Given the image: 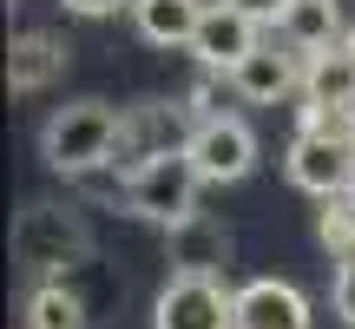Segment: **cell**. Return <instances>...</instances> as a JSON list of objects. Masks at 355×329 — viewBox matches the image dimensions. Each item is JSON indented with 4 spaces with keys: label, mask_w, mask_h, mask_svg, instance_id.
Instances as JSON below:
<instances>
[{
    "label": "cell",
    "mask_w": 355,
    "mask_h": 329,
    "mask_svg": "<svg viewBox=\"0 0 355 329\" xmlns=\"http://www.w3.org/2000/svg\"><path fill=\"white\" fill-rule=\"evenodd\" d=\"M119 152V112L105 99H73L40 126V158L46 171L60 178H86V171H105Z\"/></svg>",
    "instance_id": "cell-1"
},
{
    "label": "cell",
    "mask_w": 355,
    "mask_h": 329,
    "mask_svg": "<svg viewBox=\"0 0 355 329\" xmlns=\"http://www.w3.org/2000/svg\"><path fill=\"white\" fill-rule=\"evenodd\" d=\"M283 178L309 198H343L355 191V126L349 119H303L283 152Z\"/></svg>",
    "instance_id": "cell-2"
},
{
    "label": "cell",
    "mask_w": 355,
    "mask_h": 329,
    "mask_svg": "<svg viewBox=\"0 0 355 329\" xmlns=\"http://www.w3.org/2000/svg\"><path fill=\"white\" fill-rule=\"evenodd\" d=\"M198 164L191 152H165V158H145L139 171H125V204L132 217H145V224H184V217H198Z\"/></svg>",
    "instance_id": "cell-3"
},
{
    "label": "cell",
    "mask_w": 355,
    "mask_h": 329,
    "mask_svg": "<svg viewBox=\"0 0 355 329\" xmlns=\"http://www.w3.org/2000/svg\"><path fill=\"white\" fill-rule=\"evenodd\" d=\"M152 329H237V290L224 277H165L152 296Z\"/></svg>",
    "instance_id": "cell-4"
},
{
    "label": "cell",
    "mask_w": 355,
    "mask_h": 329,
    "mask_svg": "<svg viewBox=\"0 0 355 329\" xmlns=\"http://www.w3.org/2000/svg\"><path fill=\"white\" fill-rule=\"evenodd\" d=\"M191 164H198L204 185H243L257 171V132L243 126L237 112H217V119H198L184 139Z\"/></svg>",
    "instance_id": "cell-5"
},
{
    "label": "cell",
    "mask_w": 355,
    "mask_h": 329,
    "mask_svg": "<svg viewBox=\"0 0 355 329\" xmlns=\"http://www.w3.org/2000/svg\"><path fill=\"white\" fill-rule=\"evenodd\" d=\"M79 251H86V230H79V217L60 211V204H26V211L13 217V264L60 270V264H73Z\"/></svg>",
    "instance_id": "cell-6"
},
{
    "label": "cell",
    "mask_w": 355,
    "mask_h": 329,
    "mask_svg": "<svg viewBox=\"0 0 355 329\" xmlns=\"http://www.w3.org/2000/svg\"><path fill=\"white\" fill-rule=\"evenodd\" d=\"M257 47H263V26H257L243 7H230V0H211L184 53L204 66V73H224V79H230V73H237V66L250 60Z\"/></svg>",
    "instance_id": "cell-7"
},
{
    "label": "cell",
    "mask_w": 355,
    "mask_h": 329,
    "mask_svg": "<svg viewBox=\"0 0 355 329\" xmlns=\"http://www.w3.org/2000/svg\"><path fill=\"white\" fill-rule=\"evenodd\" d=\"M178 119H184V106H158V99L119 112V152H112V164H119V171H139L145 158L184 152L191 132H178Z\"/></svg>",
    "instance_id": "cell-8"
},
{
    "label": "cell",
    "mask_w": 355,
    "mask_h": 329,
    "mask_svg": "<svg viewBox=\"0 0 355 329\" xmlns=\"http://www.w3.org/2000/svg\"><path fill=\"white\" fill-rule=\"evenodd\" d=\"M303 73H309V60H303L296 47L263 40V47H257L250 60L230 73V92H237V99H250V106H283L290 92H303Z\"/></svg>",
    "instance_id": "cell-9"
},
{
    "label": "cell",
    "mask_w": 355,
    "mask_h": 329,
    "mask_svg": "<svg viewBox=\"0 0 355 329\" xmlns=\"http://www.w3.org/2000/svg\"><path fill=\"white\" fill-rule=\"evenodd\" d=\"M309 296L290 277H250L237 283V329H309Z\"/></svg>",
    "instance_id": "cell-10"
},
{
    "label": "cell",
    "mask_w": 355,
    "mask_h": 329,
    "mask_svg": "<svg viewBox=\"0 0 355 329\" xmlns=\"http://www.w3.org/2000/svg\"><path fill=\"white\" fill-rule=\"evenodd\" d=\"M171 237V270L178 277H224V264H230V230L217 224V217H184V224H171L165 230Z\"/></svg>",
    "instance_id": "cell-11"
},
{
    "label": "cell",
    "mask_w": 355,
    "mask_h": 329,
    "mask_svg": "<svg viewBox=\"0 0 355 329\" xmlns=\"http://www.w3.org/2000/svg\"><path fill=\"white\" fill-rule=\"evenodd\" d=\"M349 106H355V60L343 47H336V53H309L303 119H349Z\"/></svg>",
    "instance_id": "cell-12"
},
{
    "label": "cell",
    "mask_w": 355,
    "mask_h": 329,
    "mask_svg": "<svg viewBox=\"0 0 355 329\" xmlns=\"http://www.w3.org/2000/svg\"><path fill=\"white\" fill-rule=\"evenodd\" d=\"M277 40H283V47H296L303 60H309V53H336L349 40L343 7H336V0H290L283 20H277Z\"/></svg>",
    "instance_id": "cell-13"
},
{
    "label": "cell",
    "mask_w": 355,
    "mask_h": 329,
    "mask_svg": "<svg viewBox=\"0 0 355 329\" xmlns=\"http://www.w3.org/2000/svg\"><path fill=\"white\" fill-rule=\"evenodd\" d=\"M204 7L211 0H132V26H139L145 47H191V33H198Z\"/></svg>",
    "instance_id": "cell-14"
},
{
    "label": "cell",
    "mask_w": 355,
    "mask_h": 329,
    "mask_svg": "<svg viewBox=\"0 0 355 329\" xmlns=\"http://www.w3.org/2000/svg\"><path fill=\"white\" fill-rule=\"evenodd\" d=\"M60 73H66V47L53 33H40V26H33V33L13 40V53H7V86L13 92H46Z\"/></svg>",
    "instance_id": "cell-15"
},
{
    "label": "cell",
    "mask_w": 355,
    "mask_h": 329,
    "mask_svg": "<svg viewBox=\"0 0 355 329\" xmlns=\"http://www.w3.org/2000/svg\"><path fill=\"white\" fill-rule=\"evenodd\" d=\"M26 329H86V303L60 277H46L26 290Z\"/></svg>",
    "instance_id": "cell-16"
},
{
    "label": "cell",
    "mask_w": 355,
    "mask_h": 329,
    "mask_svg": "<svg viewBox=\"0 0 355 329\" xmlns=\"http://www.w3.org/2000/svg\"><path fill=\"white\" fill-rule=\"evenodd\" d=\"M329 310L336 323L355 329V257H336V283H329Z\"/></svg>",
    "instance_id": "cell-17"
},
{
    "label": "cell",
    "mask_w": 355,
    "mask_h": 329,
    "mask_svg": "<svg viewBox=\"0 0 355 329\" xmlns=\"http://www.w3.org/2000/svg\"><path fill=\"white\" fill-rule=\"evenodd\" d=\"M230 7H243V13H250L257 26H277V20H283V7H290V0H230Z\"/></svg>",
    "instance_id": "cell-18"
},
{
    "label": "cell",
    "mask_w": 355,
    "mask_h": 329,
    "mask_svg": "<svg viewBox=\"0 0 355 329\" xmlns=\"http://www.w3.org/2000/svg\"><path fill=\"white\" fill-rule=\"evenodd\" d=\"M66 13H79V20H105V13H119V7H132V0H60Z\"/></svg>",
    "instance_id": "cell-19"
},
{
    "label": "cell",
    "mask_w": 355,
    "mask_h": 329,
    "mask_svg": "<svg viewBox=\"0 0 355 329\" xmlns=\"http://www.w3.org/2000/svg\"><path fill=\"white\" fill-rule=\"evenodd\" d=\"M343 53H349V60H355V26H349V40H343Z\"/></svg>",
    "instance_id": "cell-20"
},
{
    "label": "cell",
    "mask_w": 355,
    "mask_h": 329,
    "mask_svg": "<svg viewBox=\"0 0 355 329\" xmlns=\"http://www.w3.org/2000/svg\"><path fill=\"white\" fill-rule=\"evenodd\" d=\"M349 126H355V106H349Z\"/></svg>",
    "instance_id": "cell-21"
}]
</instances>
